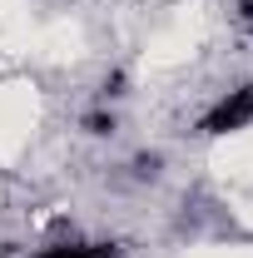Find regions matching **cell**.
<instances>
[{"label":"cell","mask_w":253,"mask_h":258,"mask_svg":"<svg viewBox=\"0 0 253 258\" xmlns=\"http://www.w3.org/2000/svg\"><path fill=\"white\" fill-rule=\"evenodd\" d=\"M238 15H243V20L253 25V0H238Z\"/></svg>","instance_id":"3"},{"label":"cell","mask_w":253,"mask_h":258,"mask_svg":"<svg viewBox=\"0 0 253 258\" xmlns=\"http://www.w3.org/2000/svg\"><path fill=\"white\" fill-rule=\"evenodd\" d=\"M248 124H253V80L214 99V104L204 109V119H199V134L223 139V134H238V129H248Z\"/></svg>","instance_id":"1"},{"label":"cell","mask_w":253,"mask_h":258,"mask_svg":"<svg viewBox=\"0 0 253 258\" xmlns=\"http://www.w3.org/2000/svg\"><path fill=\"white\" fill-rule=\"evenodd\" d=\"M35 258H119V248L114 243H50Z\"/></svg>","instance_id":"2"}]
</instances>
